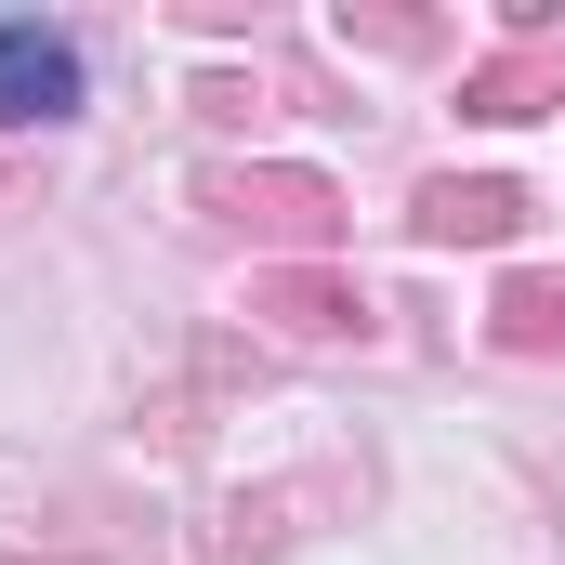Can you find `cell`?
Returning <instances> with one entry per match:
<instances>
[{"label": "cell", "instance_id": "8992f818", "mask_svg": "<svg viewBox=\"0 0 565 565\" xmlns=\"http://www.w3.org/2000/svg\"><path fill=\"white\" fill-rule=\"evenodd\" d=\"M487 342H500V355H565V264L500 277V302H487Z\"/></svg>", "mask_w": 565, "mask_h": 565}, {"label": "cell", "instance_id": "3957f363", "mask_svg": "<svg viewBox=\"0 0 565 565\" xmlns=\"http://www.w3.org/2000/svg\"><path fill=\"white\" fill-rule=\"evenodd\" d=\"M526 224V184H500V171H434L422 198H408V237L422 250H500Z\"/></svg>", "mask_w": 565, "mask_h": 565}, {"label": "cell", "instance_id": "7a4b0ae2", "mask_svg": "<svg viewBox=\"0 0 565 565\" xmlns=\"http://www.w3.org/2000/svg\"><path fill=\"white\" fill-rule=\"evenodd\" d=\"M198 211L264 224L289 250H329V237H342V184H329V171H198Z\"/></svg>", "mask_w": 565, "mask_h": 565}, {"label": "cell", "instance_id": "5b68a950", "mask_svg": "<svg viewBox=\"0 0 565 565\" xmlns=\"http://www.w3.org/2000/svg\"><path fill=\"white\" fill-rule=\"evenodd\" d=\"M540 106H565V26H526L513 53L460 79V119H540Z\"/></svg>", "mask_w": 565, "mask_h": 565}, {"label": "cell", "instance_id": "277c9868", "mask_svg": "<svg viewBox=\"0 0 565 565\" xmlns=\"http://www.w3.org/2000/svg\"><path fill=\"white\" fill-rule=\"evenodd\" d=\"M250 316L289 329V342H355V329H369V289L329 277V264H264V277H250Z\"/></svg>", "mask_w": 565, "mask_h": 565}, {"label": "cell", "instance_id": "6da1fadb", "mask_svg": "<svg viewBox=\"0 0 565 565\" xmlns=\"http://www.w3.org/2000/svg\"><path fill=\"white\" fill-rule=\"evenodd\" d=\"M93 106V53L53 13H0V132H66Z\"/></svg>", "mask_w": 565, "mask_h": 565}]
</instances>
